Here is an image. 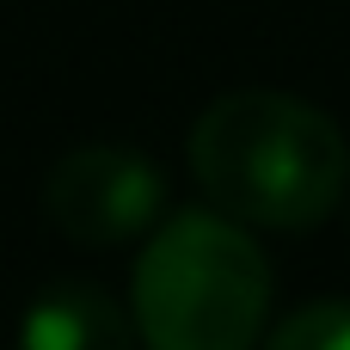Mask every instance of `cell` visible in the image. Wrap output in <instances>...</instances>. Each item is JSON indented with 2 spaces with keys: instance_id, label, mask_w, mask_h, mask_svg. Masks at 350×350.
Listing matches in <instances>:
<instances>
[{
  "instance_id": "1",
  "label": "cell",
  "mask_w": 350,
  "mask_h": 350,
  "mask_svg": "<svg viewBox=\"0 0 350 350\" xmlns=\"http://www.w3.org/2000/svg\"><path fill=\"white\" fill-rule=\"evenodd\" d=\"M185 166L203 203L271 234H314L350 197V135L277 86L209 98L185 135Z\"/></svg>"
},
{
  "instance_id": "2",
  "label": "cell",
  "mask_w": 350,
  "mask_h": 350,
  "mask_svg": "<svg viewBox=\"0 0 350 350\" xmlns=\"http://www.w3.org/2000/svg\"><path fill=\"white\" fill-rule=\"evenodd\" d=\"M142 350H258L271 320V258L246 221L215 203L172 209L148 228L129 277Z\"/></svg>"
},
{
  "instance_id": "3",
  "label": "cell",
  "mask_w": 350,
  "mask_h": 350,
  "mask_svg": "<svg viewBox=\"0 0 350 350\" xmlns=\"http://www.w3.org/2000/svg\"><path fill=\"white\" fill-rule=\"evenodd\" d=\"M160 215H166V172L160 160L123 142L74 148L43 178V221L68 246H86V252L142 240Z\"/></svg>"
},
{
  "instance_id": "4",
  "label": "cell",
  "mask_w": 350,
  "mask_h": 350,
  "mask_svg": "<svg viewBox=\"0 0 350 350\" xmlns=\"http://www.w3.org/2000/svg\"><path fill=\"white\" fill-rule=\"evenodd\" d=\"M18 350H142L129 308L80 277H62L37 289V301L18 320Z\"/></svg>"
},
{
  "instance_id": "5",
  "label": "cell",
  "mask_w": 350,
  "mask_h": 350,
  "mask_svg": "<svg viewBox=\"0 0 350 350\" xmlns=\"http://www.w3.org/2000/svg\"><path fill=\"white\" fill-rule=\"evenodd\" d=\"M265 350H350V295H326L283 314Z\"/></svg>"
}]
</instances>
